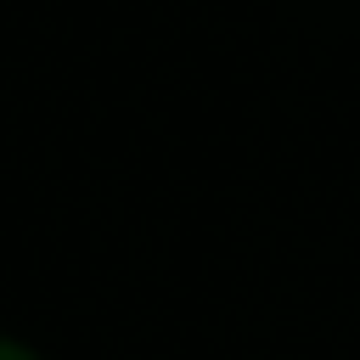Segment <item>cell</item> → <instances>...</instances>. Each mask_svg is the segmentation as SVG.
Listing matches in <instances>:
<instances>
[{
  "instance_id": "6da1fadb",
  "label": "cell",
  "mask_w": 360,
  "mask_h": 360,
  "mask_svg": "<svg viewBox=\"0 0 360 360\" xmlns=\"http://www.w3.org/2000/svg\"><path fill=\"white\" fill-rule=\"evenodd\" d=\"M0 360H39V354L22 349V343H11V338H0Z\"/></svg>"
}]
</instances>
